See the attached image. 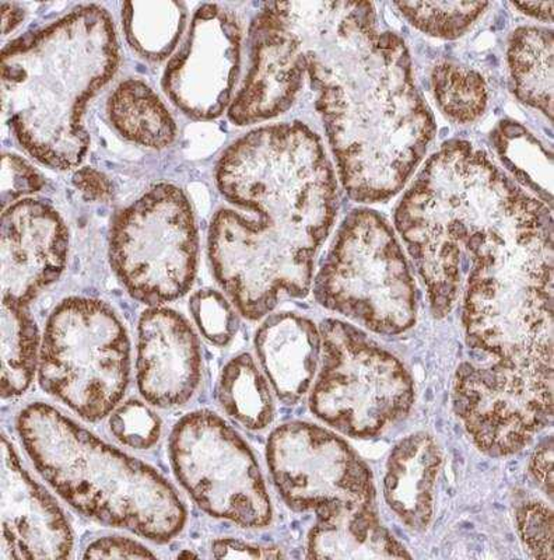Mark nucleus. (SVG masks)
<instances>
[{"instance_id":"f257e3e1","label":"nucleus","mask_w":554,"mask_h":560,"mask_svg":"<svg viewBox=\"0 0 554 560\" xmlns=\"http://www.w3.org/2000/svg\"><path fill=\"white\" fill-rule=\"evenodd\" d=\"M251 70L229 105L249 125L286 113L304 80L354 201L392 198L436 135L402 38L379 26L368 2L264 4L249 30Z\"/></svg>"},{"instance_id":"f03ea898","label":"nucleus","mask_w":554,"mask_h":560,"mask_svg":"<svg viewBox=\"0 0 554 560\" xmlns=\"http://www.w3.org/2000/svg\"><path fill=\"white\" fill-rule=\"evenodd\" d=\"M216 182L246 212L221 209L209 229L213 275L234 307L257 322L282 300L306 298L338 210L321 138L302 122L258 128L224 152Z\"/></svg>"},{"instance_id":"7ed1b4c3","label":"nucleus","mask_w":554,"mask_h":560,"mask_svg":"<svg viewBox=\"0 0 554 560\" xmlns=\"http://www.w3.org/2000/svg\"><path fill=\"white\" fill-rule=\"evenodd\" d=\"M396 222L438 318L452 312L469 269L553 224L545 203L467 140H452L427 160Z\"/></svg>"},{"instance_id":"20e7f679","label":"nucleus","mask_w":554,"mask_h":560,"mask_svg":"<svg viewBox=\"0 0 554 560\" xmlns=\"http://www.w3.org/2000/svg\"><path fill=\"white\" fill-rule=\"evenodd\" d=\"M119 48L107 10L89 4L9 45L2 102L9 127L45 166H79L89 149V100L117 72Z\"/></svg>"},{"instance_id":"39448f33","label":"nucleus","mask_w":554,"mask_h":560,"mask_svg":"<svg viewBox=\"0 0 554 560\" xmlns=\"http://www.w3.org/2000/svg\"><path fill=\"white\" fill-rule=\"evenodd\" d=\"M17 430L45 481L84 516L157 544L182 532L187 509L150 465L109 446L49 405L24 408Z\"/></svg>"},{"instance_id":"423d86ee","label":"nucleus","mask_w":554,"mask_h":560,"mask_svg":"<svg viewBox=\"0 0 554 560\" xmlns=\"http://www.w3.org/2000/svg\"><path fill=\"white\" fill-rule=\"evenodd\" d=\"M462 288L471 349L514 366L553 369V232L518 244Z\"/></svg>"},{"instance_id":"0eeeda50","label":"nucleus","mask_w":554,"mask_h":560,"mask_svg":"<svg viewBox=\"0 0 554 560\" xmlns=\"http://www.w3.org/2000/svg\"><path fill=\"white\" fill-rule=\"evenodd\" d=\"M321 306L369 331L399 335L416 322V287L387 220L354 210L339 229L314 282Z\"/></svg>"},{"instance_id":"6e6552de","label":"nucleus","mask_w":554,"mask_h":560,"mask_svg":"<svg viewBox=\"0 0 554 560\" xmlns=\"http://www.w3.org/2000/svg\"><path fill=\"white\" fill-rule=\"evenodd\" d=\"M131 345L114 310L99 300H63L49 317L39 350L42 387L80 418L96 422L121 402Z\"/></svg>"},{"instance_id":"1a4fd4ad","label":"nucleus","mask_w":554,"mask_h":560,"mask_svg":"<svg viewBox=\"0 0 554 560\" xmlns=\"http://www.w3.org/2000/svg\"><path fill=\"white\" fill-rule=\"evenodd\" d=\"M321 369L309 409L344 436L369 439L408 417L414 401L411 373L401 360L349 323L326 319Z\"/></svg>"},{"instance_id":"9d476101","label":"nucleus","mask_w":554,"mask_h":560,"mask_svg":"<svg viewBox=\"0 0 554 560\" xmlns=\"http://www.w3.org/2000/svg\"><path fill=\"white\" fill-rule=\"evenodd\" d=\"M109 259L131 296L152 306L182 298L198 267L191 205L172 184H158L115 218Z\"/></svg>"},{"instance_id":"9b49d317","label":"nucleus","mask_w":554,"mask_h":560,"mask_svg":"<svg viewBox=\"0 0 554 560\" xmlns=\"http://www.w3.org/2000/svg\"><path fill=\"white\" fill-rule=\"evenodd\" d=\"M169 458L179 483L211 516L246 528L271 524V498L256 455L216 413L198 411L179 420Z\"/></svg>"},{"instance_id":"f8f14e48","label":"nucleus","mask_w":554,"mask_h":560,"mask_svg":"<svg viewBox=\"0 0 554 560\" xmlns=\"http://www.w3.org/2000/svg\"><path fill=\"white\" fill-rule=\"evenodd\" d=\"M453 409L482 453L507 457L528 446L553 418V369L462 363Z\"/></svg>"},{"instance_id":"ddd939ff","label":"nucleus","mask_w":554,"mask_h":560,"mask_svg":"<svg viewBox=\"0 0 554 560\" xmlns=\"http://www.w3.org/2000/svg\"><path fill=\"white\" fill-rule=\"evenodd\" d=\"M267 458L279 493L294 512L376 509L372 471L331 430L307 422L282 424L268 440Z\"/></svg>"},{"instance_id":"4468645a","label":"nucleus","mask_w":554,"mask_h":560,"mask_svg":"<svg viewBox=\"0 0 554 560\" xmlns=\"http://www.w3.org/2000/svg\"><path fill=\"white\" fill-rule=\"evenodd\" d=\"M241 30L217 4H203L187 42L164 73L163 86L185 114L213 119L232 103L239 67Z\"/></svg>"},{"instance_id":"2eb2a0df","label":"nucleus","mask_w":554,"mask_h":560,"mask_svg":"<svg viewBox=\"0 0 554 560\" xmlns=\"http://www.w3.org/2000/svg\"><path fill=\"white\" fill-rule=\"evenodd\" d=\"M68 247V229L51 205H10L2 213V300L28 306L61 277Z\"/></svg>"},{"instance_id":"dca6fc26","label":"nucleus","mask_w":554,"mask_h":560,"mask_svg":"<svg viewBox=\"0 0 554 560\" xmlns=\"http://www.w3.org/2000/svg\"><path fill=\"white\" fill-rule=\"evenodd\" d=\"M73 535L55 499L30 477L2 436V559L71 558Z\"/></svg>"},{"instance_id":"f3484780","label":"nucleus","mask_w":554,"mask_h":560,"mask_svg":"<svg viewBox=\"0 0 554 560\" xmlns=\"http://www.w3.org/2000/svg\"><path fill=\"white\" fill-rule=\"evenodd\" d=\"M201 347L197 334L174 310H146L139 322L138 387L148 402L179 407L192 397L201 380Z\"/></svg>"},{"instance_id":"a211bd4d","label":"nucleus","mask_w":554,"mask_h":560,"mask_svg":"<svg viewBox=\"0 0 554 560\" xmlns=\"http://www.w3.org/2000/svg\"><path fill=\"white\" fill-rule=\"evenodd\" d=\"M264 373L279 399L294 405L311 388L321 362V332L311 319L296 313L269 315L256 335Z\"/></svg>"},{"instance_id":"6ab92c4d","label":"nucleus","mask_w":554,"mask_h":560,"mask_svg":"<svg viewBox=\"0 0 554 560\" xmlns=\"http://www.w3.org/2000/svg\"><path fill=\"white\" fill-rule=\"evenodd\" d=\"M443 467V454L427 433H414L393 447L384 478V497L401 522L413 532L432 523L434 488Z\"/></svg>"},{"instance_id":"aec40b11","label":"nucleus","mask_w":554,"mask_h":560,"mask_svg":"<svg viewBox=\"0 0 554 560\" xmlns=\"http://www.w3.org/2000/svg\"><path fill=\"white\" fill-rule=\"evenodd\" d=\"M316 516V525L308 535V558H412L379 522L376 509L329 508L319 510Z\"/></svg>"},{"instance_id":"412c9836","label":"nucleus","mask_w":554,"mask_h":560,"mask_svg":"<svg viewBox=\"0 0 554 560\" xmlns=\"http://www.w3.org/2000/svg\"><path fill=\"white\" fill-rule=\"evenodd\" d=\"M108 117L119 133L150 149L174 142L177 125L162 98L139 79L125 80L108 100Z\"/></svg>"},{"instance_id":"4be33fe9","label":"nucleus","mask_w":554,"mask_h":560,"mask_svg":"<svg viewBox=\"0 0 554 560\" xmlns=\"http://www.w3.org/2000/svg\"><path fill=\"white\" fill-rule=\"evenodd\" d=\"M512 92L553 121V33L539 27L516 30L508 47Z\"/></svg>"},{"instance_id":"5701e85b","label":"nucleus","mask_w":554,"mask_h":560,"mask_svg":"<svg viewBox=\"0 0 554 560\" xmlns=\"http://www.w3.org/2000/svg\"><path fill=\"white\" fill-rule=\"evenodd\" d=\"M219 401L229 417L248 429L261 430L272 423L271 388L251 354H238L224 366L219 382Z\"/></svg>"},{"instance_id":"b1692460","label":"nucleus","mask_w":554,"mask_h":560,"mask_svg":"<svg viewBox=\"0 0 554 560\" xmlns=\"http://www.w3.org/2000/svg\"><path fill=\"white\" fill-rule=\"evenodd\" d=\"M39 334L27 306L2 300V397L22 395L39 363Z\"/></svg>"},{"instance_id":"393cba45","label":"nucleus","mask_w":554,"mask_h":560,"mask_svg":"<svg viewBox=\"0 0 554 560\" xmlns=\"http://www.w3.org/2000/svg\"><path fill=\"white\" fill-rule=\"evenodd\" d=\"M185 10L176 2L123 4V26L129 43L152 61L174 51L185 28Z\"/></svg>"},{"instance_id":"a878e982","label":"nucleus","mask_w":554,"mask_h":560,"mask_svg":"<svg viewBox=\"0 0 554 560\" xmlns=\"http://www.w3.org/2000/svg\"><path fill=\"white\" fill-rule=\"evenodd\" d=\"M494 143L504 164L519 183L552 205L553 160L537 138L517 122H503L494 133Z\"/></svg>"},{"instance_id":"bb28decb","label":"nucleus","mask_w":554,"mask_h":560,"mask_svg":"<svg viewBox=\"0 0 554 560\" xmlns=\"http://www.w3.org/2000/svg\"><path fill=\"white\" fill-rule=\"evenodd\" d=\"M432 80L438 107L452 121L473 122L486 112L487 84L476 70L444 62L434 68Z\"/></svg>"},{"instance_id":"cd10ccee","label":"nucleus","mask_w":554,"mask_h":560,"mask_svg":"<svg viewBox=\"0 0 554 560\" xmlns=\"http://www.w3.org/2000/svg\"><path fill=\"white\" fill-rule=\"evenodd\" d=\"M396 7L412 26L432 37H461L479 18L486 2H398Z\"/></svg>"},{"instance_id":"c85d7f7f","label":"nucleus","mask_w":554,"mask_h":560,"mask_svg":"<svg viewBox=\"0 0 554 560\" xmlns=\"http://www.w3.org/2000/svg\"><path fill=\"white\" fill-rule=\"evenodd\" d=\"M189 308L208 341L217 347H227L236 337L239 324L237 314L234 313L228 300L217 290H199L192 294Z\"/></svg>"},{"instance_id":"c756f323","label":"nucleus","mask_w":554,"mask_h":560,"mask_svg":"<svg viewBox=\"0 0 554 560\" xmlns=\"http://www.w3.org/2000/svg\"><path fill=\"white\" fill-rule=\"evenodd\" d=\"M109 428L127 446L149 450L158 442L162 422L146 404L131 399L114 409Z\"/></svg>"},{"instance_id":"7c9ffc66","label":"nucleus","mask_w":554,"mask_h":560,"mask_svg":"<svg viewBox=\"0 0 554 560\" xmlns=\"http://www.w3.org/2000/svg\"><path fill=\"white\" fill-rule=\"evenodd\" d=\"M517 528L527 551L537 559H554L553 510L539 500H527L516 512Z\"/></svg>"},{"instance_id":"2f4dec72","label":"nucleus","mask_w":554,"mask_h":560,"mask_svg":"<svg viewBox=\"0 0 554 560\" xmlns=\"http://www.w3.org/2000/svg\"><path fill=\"white\" fill-rule=\"evenodd\" d=\"M44 182L42 175L23 159L14 154H3L2 158V207L16 203L24 195L39 191Z\"/></svg>"},{"instance_id":"473e14b6","label":"nucleus","mask_w":554,"mask_h":560,"mask_svg":"<svg viewBox=\"0 0 554 560\" xmlns=\"http://www.w3.org/2000/svg\"><path fill=\"white\" fill-rule=\"evenodd\" d=\"M86 559H154L156 555L127 537H106L89 545Z\"/></svg>"},{"instance_id":"72a5a7b5","label":"nucleus","mask_w":554,"mask_h":560,"mask_svg":"<svg viewBox=\"0 0 554 560\" xmlns=\"http://www.w3.org/2000/svg\"><path fill=\"white\" fill-rule=\"evenodd\" d=\"M212 552L217 559H281V549L261 547L241 539L222 538L212 544Z\"/></svg>"},{"instance_id":"f704fd0d","label":"nucleus","mask_w":554,"mask_h":560,"mask_svg":"<svg viewBox=\"0 0 554 560\" xmlns=\"http://www.w3.org/2000/svg\"><path fill=\"white\" fill-rule=\"evenodd\" d=\"M74 187L82 192L86 201H113L114 188L106 175L92 167L79 170L73 177Z\"/></svg>"},{"instance_id":"c9c22d12","label":"nucleus","mask_w":554,"mask_h":560,"mask_svg":"<svg viewBox=\"0 0 554 560\" xmlns=\"http://www.w3.org/2000/svg\"><path fill=\"white\" fill-rule=\"evenodd\" d=\"M529 469L538 487L553 500V438H549L533 453Z\"/></svg>"},{"instance_id":"e433bc0d","label":"nucleus","mask_w":554,"mask_h":560,"mask_svg":"<svg viewBox=\"0 0 554 560\" xmlns=\"http://www.w3.org/2000/svg\"><path fill=\"white\" fill-rule=\"evenodd\" d=\"M553 2H523L514 3L519 12L528 14V16L543 20V22H552L553 20Z\"/></svg>"},{"instance_id":"4c0bfd02","label":"nucleus","mask_w":554,"mask_h":560,"mask_svg":"<svg viewBox=\"0 0 554 560\" xmlns=\"http://www.w3.org/2000/svg\"><path fill=\"white\" fill-rule=\"evenodd\" d=\"M23 20L22 9L17 8L13 3L2 4V34L7 35L16 28Z\"/></svg>"}]
</instances>
